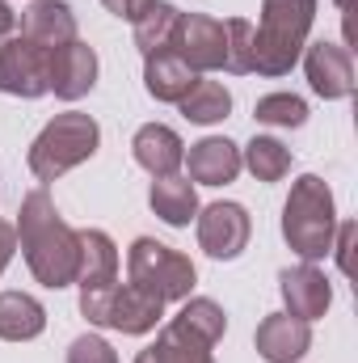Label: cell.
<instances>
[{
	"mask_svg": "<svg viewBox=\"0 0 358 363\" xmlns=\"http://www.w3.org/2000/svg\"><path fill=\"white\" fill-rule=\"evenodd\" d=\"M21 237V254L42 287H68L81 274V233H72L47 190H30L21 203V220L13 228Z\"/></svg>",
	"mask_w": 358,
	"mask_h": 363,
	"instance_id": "cell-1",
	"label": "cell"
},
{
	"mask_svg": "<svg viewBox=\"0 0 358 363\" xmlns=\"http://www.w3.org/2000/svg\"><path fill=\"white\" fill-rule=\"evenodd\" d=\"M316 0H262V26L253 30V72L287 77L308 43Z\"/></svg>",
	"mask_w": 358,
	"mask_h": 363,
	"instance_id": "cell-2",
	"label": "cell"
},
{
	"mask_svg": "<svg viewBox=\"0 0 358 363\" xmlns=\"http://www.w3.org/2000/svg\"><path fill=\"white\" fill-rule=\"evenodd\" d=\"M282 237L304 262H316L333 250V194L316 174H304L291 186L282 207Z\"/></svg>",
	"mask_w": 358,
	"mask_h": 363,
	"instance_id": "cell-3",
	"label": "cell"
},
{
	"mask_svg": "<svg viewBox=\"0 0 358 363\" xmlns=\"http://www.w3.org/2000/svg\"><path fill=\"white\" fill-rule=\"evenodd\" d=\"M97 140H101V127L93 123L89 114L81 110H68V114H55L42 135L34 140L30 148V169L38 182H55L59 174L76 169L81 161H89L97 152Z\"/></svg>",
	"mask_w": 358,
	"mask_h": 363,
	"instance_id": "cell-4",
	"label": "cell"
},
{
	"mask_svg": "<svg viewBox=\"0 0 358 363\" xmlns=\"http://www.w3.org/2000/svg\"><path fill=\"white\" fill-rule=\"evenodd\" d=\"M127 271H131L135 287H144V291H152L161 300H185L190 287H194V262L178 250L152 241V237H139L131 245Z\"/></svg>",
	"mask_w": 358,
	"mask_h": 363,
	"instance_id": "cell-5",
	"label": "cell"
},
{
	"mask_svg": "<svg viewBox=\"0 0 358 363\" xmlns=\"http://www.w3.org/2000/svg\"><path fill=\"white\" fill-rule=\"evenodd\" d=\"M81 313L93 325H101L105 300L118 283V250L101 228H85L81 233Z\"/></svg>",
	"mask_w": 358,
	"mask_h": 363,
	"instance_id": "cell-6",
	"label": "cell"
},
{
	"mask_svg": "<svg viewBox=\"0 0 358 363\" xmlns=\"http://www.w3.org/2000/svg\"><path fill=\"white\" fill-rule=\"evenodd\" d=\"M51 89V51L30 38L0 43V93L13 97H42Z\"/></svg>",
	"mask_w": 358,
	"mask_h": 363,
	"instance_id": "cell-7",
	"label": "cell"
},
{
	"mask_svg": "<svg viewBox=\"0 0 358 363\" xmlns=\"http://www.w3.org/2000/svg\"><path fill=\"white\" fill-rule=\"evenodd\" d=\"M173 51H178L194 72H215V68L228 64V30L215 17L181 13L178 34H173Z\"/></svg>",
	"mask_w": 358,
	"mask_h": 363,
	"instance_id": "cell-8",
	"label": "cell"
},
{
	"mask_svg": "<svg viewBox=\"0 0 358 363\" xmlns=\"http://www.w3.org/2000/svg\"><path fill=\"white\" fill-rule=\"evenodd\" d=\"M198 245L219 262L241 258V250L249 245V211L241 203H211L198 216Z\"/></svg>",
	"mask_w": 358,
	"mask_h": 363,
	"instance_id": "cell-9",
	"label": "cell"
},
{
	"mask_svg": "<svg viewBox=\"0 0 358 363\" xmlns=\"http://www.w3.org/2000/svg\"><path fill=\"white\" fill-rule=\"evenodd\" d=\"M161 313H165L161 296H152L135 283H122V287L114 283V291L105 300V313H101V325L122 330V334H148V330H156Z\"/></svg>",
	"mask_w": 358,
	"mask_h": 363,
	"instance_id": "cell-10",
	"label": "cell"
},
{
	"mask_svg": "<svg viewBox=\"0 0 358 363\" xmlns=\"http://www.w3.org/2000/svg\"><path fill=\"white\" fill-rule=\"evenodd\" d=\"M304 68H308V81L321 97H350L354 93V60H350V47H337V43H312L308 55H304Z\"/></svg>",
	"mask_w": 358,
	"mask_h": 363,
	"instance_id": "cell-11",
	"label": "cell"
},
{
	"mask_svg": "<svg viewBox=\"0 0 358 363\" xmlns=\"http://www.w3.org/2000/svg\"><path fill=\"white\" fill-rule=\"evenodd\" d=\"M258 351L266 363H295L308 355L312 347V325L291 317V313H270L266 321L258 325Z\"/></svg>",
	"mask_w": 358,
	"mask_h": 363,
	"instance_id": "cell-12",
	"label": "cell"
},
{
	"mask_svg": "<svg viewBox=\"0 0 358 363\" xmlns=\"http://www.w3.org/2000/svg\"><path fill=\"white\" fill-rule=\"evenodd\" d=\"M93 85H97V55H93V47L72 38V43L51 51V89H55V97L76 101Z\"/></svg>",
	"mask_w": 358,
	"mask_h": 363,
	"instance_id": "cell-13",
	"label": "cell"
},
{
	"mask_svg": "<svg viewBox=\"0 0 358 363\" xmlns=\"http://www.w3.org/2000/svg\"><path fill=\"white\" fill-rule=\"evenodd\" d=\"M131 152H135V165H144L152 178H173V174L181 169V161H185L181 135L173 131V127H165V123L139 127L135 140H131Z\"/></svg>",
	"mask_w": 358,
	"mask_h": 363,
	"instance_id": "cell-14",
	"label": "cell"
},
{
	"mask_svg": "<svg viewBox=\"0 0 358 363\" xmlns=\"http://www.w3.org/2000/svg\"><path fill=\"white\" fill-rule=\"evenodd\" d=\"M278 283H282V300H287V313L291 317H299V321L325 317V308L333 300V287H329V279L316 271L312 262H304L295 271H282Z\"/></svg>",
	"mask_w": 358,
	"mask_h": 363,
	"instance_id": "cell-15",
	"label": "cell"
},
{
	"mask_svg": "<svg viewBox=\"0 0 358 363\" xmlns=\"http://www.w3.org/2000/svg\"><path fill=\"white\" fill-rule=\"evenodd\" d=\"M21 38L55 51V47L76 38V17H72V9L64 0H34L25 9V17H21Z\"/></svg>",
	"mask_w": 358,
	"mask_h": 363,
	"instance_id": "cell-16",
	"label": "cell"
},
{
	"mask_svg": "<svg viewBox=\"0 0 358 363\" xmlns=\"http://www.w3.org/2000/svg\"><path fill=\"white\" fill-rule=\"evenodd\" d=\"M185 165H190V178L198 182V186H224V182H236L245 161H241V148L232 140L211 135V140H202V144L190 148Z\"/></svg>",
	"mask_w": 358,
	"mask_h": 363,
	"instance_id": "cell-17",
	"label": "cell"
},
{
	"mask_svg": "<svg viewBox=\"0 0 358 363\" xmlns=\"http://www.w3.org/2000/svg\"><path fill=\"white\" fill-rule=\"evenodd\" d=\"M144 60H148L144 64V85H148V93L156 101H181L190 93V85L198 81L194 68L181 60L173 47L169 51H156V55H144Z\"/></svg>",
	"mask_w": 358,
	"mask_h": 363,
	"instance_id": "cell-18",
	"label": "cell"
},
{
	"mask_svg": "<svg viewBox=\"0 0 358 363\" xmlns=\"http://www.w3.org/2000/svg\"><path fill=\"white\" fill-rule=\"evenodd\" d=\"M47 325V313L25 291H0V338L4 342H30Z\"/></svg>",
	"mask_w": 358,
	"mask_h": 363,
	"instance_id": "cell-19",
	"label": "cell"
},
{
	"mask_svg": "<svg viewBox=\"0 0 358 363\" xmlns=\"http://www.w3.org/2000/svg\"><path fill=\"white\" fill-rule=\"evenodd\" d=\"M148 203H152V211H156L165 224H173V228H185V224L194 220V211H198V194H194L190 178H178V174L152 182Z\"/></svg>",
	"mask_w": 358,
	"mask_h": 363,
	"instance_id": "cell-20",
	"label": "cell"
},
{
	"mask_svg": "<svg viewBox=\"0 0 358 363\" xmlns=\"http://www.w3.org/2000/svg\"><path fill=\"white\" fill-rule=\"evenodd\" d=\"M169 325L181 330L185 338L202 342V347H215V342L224 338V330H228V317H224V308H219L215 300H202V296H198V300H190V304L181 308Z\"/></svg>",
	"mask_w": 358,
	"mask_h": 363,
	"instance_id": "cell-21",
	"label": "cell"
},
{
	"mask_svg": "<svg viewBox=\"0 0 358 363\" xmlns=\"http://www.w3.org/2000/svg\"><path fill=\"white\" fill-rule=\"evenodd\" d=\"M178 21H181L178 9L165 4V0H156V4L135 21V47H139L144 55L169 51V47H173V34H178Z\"/></svg>",
	"mask_w": 358,
	"mask_h": 363,
	"instance_id": "cell-22",
	"label": "cell"
},
{
	"mask_svg": "<svg viewBox=\"0 0 358 363\" xmlns=\"http://www.w3.org/2000/svg\"><path fill=\"white\" fill-rule=\"evenodd\" d=\"M181 114L190 118V123H224L228 118V110H232V93L224 89L219 81H194L190 93L178 101Z\"/></svg>",
	"mask_w": 358,
	"mask_h": 363,
	"instance_id": "cell-23",
	"label": "cell"
},
{
	"mask_svg": "<svg viewBox=\"0 0 358 363\" xmlns=\"http://www.w3.org/2000/svg\"><path fill=\"white\" fill-rule=\"evenodd\" d=\"M135 363H215V359H211V347H202V342L185 338L181 330L169 325V330L156 338V347L139 351V359H135Z\"/></svg>",
	"mask_w": 358,
	"mask_h": 363,
	"instance_id": "cell-24",
	"label": "cell"
},
{
	"mask_svg": "<svg viewBox=\"0 0 358 363\" xmlns=\"http://www.w3.org/2000/svg\"><path fill=\"white\" fill-rule=\"evenodd\" d=\"M241 161L253 169V178L258 182H282L287 178V169H291V148L278 144V140H270V135H258V140L245 148Z\"/></svg>",
	"mask_w": 358,
	"mask_h": 363,
	"instance_id": "cell-25",
	"label": "cell"
},
{
	"mask_svg": "<svg viewBox=\"0 0 358 363\" xmlns=\"http://www.w3.org/2000/svg\"><path fill=\"white\" fill-rule=\"evenodd\" d=\"M253 118L266 123V127H304L308 123V106L295 93H266L253 106Z\"/></svg>",
	"mask_w": 358,
	"mask_h": 363,
	"instance_id": "cell-26",
	"label": "cell"
},
{
	"mask_svg": "<svg viewBox=\"0 0 358 363\" xmlns=\"http://www.w3.org/2000/svg\"><path fill=\"white\" fill-rule=\"evenodd\" d=\"M228 72H253V26L245 17H228Z\"/></svg>",
	"mask_w": 358,
	"mask_h": 363,
	"instance_id": "cell-27",
	"label": "cell"
},
{
	"mask_svg": "<svg viewBox=\"0 0 358 363\" xmlns=\"http://www.w3.org/2000/svg\"><path fill=\"white\" fill-rule=\"evenodd\" d=\"M68 363H118L114 347L97 334H81L72 347H68Z\"/></svg>",
	"mask_w": 358,
	"mask_h": 363,
	"instance_id": "cell-28",
	"label": "cell"
},
{
	"mask_svg": "<svg viewBox=\"0 0 358 363\" xmlns=\"http://www.w3.org/2000/svg\"><path fill=\"white\" fill-rule=\"evenodd\" d=\"M101 4H105L114 17H122V21H139V17H144L156 0H101Z\"/></svg>",
	"mask_w": 358,
	"mask_h": 363,
	"instance_id": "cell-29",
	"label": "cell"
},
{
	"mask_svg": "<svg viewBox=\"0 0 358 363\" xmlns=\"http://www.w3.org/2000/svg\"><path fill=\"white\" fill-rule=\"evenodd\" d=\"M13 250H17V233L0 220V271L8 267V258H13Z\"/></svg>",
	"mask_w": 358,
	"mask_h": 363,
	"instance_id": "cell-30",
	"label": "cell"
},
{
	"mask_svg": "<svg viewBox=\"0 0 358 363\" xmlns=\"http://www.w3.org/2000/svg\"><path fill=\"white\" fill-rule=\"evenodd\" d=\"M350 241H354V224H346V228H342V245H337V262H342V271H350V254H346V250H350Z\"/></svg>",
	"mask_w": 358,
	"mask_h": 363,
	"instance_id": "cell-31",
	"label": "cell"
},
{
	"mask_svg": "<svg viewBox=\"0 0 358 363\" xmlns=\"http://www.w3.org/2000/svg\"><path fill=\"white\" fill-rule=\"evenodd\" d=\"M13 21H17V17H13V9H8V4L0 0V43L8 38V30H13Z\"/></svg>",
	"mask_w": 358,
	"mask_h": 363,
	"instance_id": "cell-32",
	"label": "cell"
},
{
	"mask_svg": "<svg viewBox=\"0 0 358 363\" xmlns=\"http://www.w3.org/2000/svg\"><path fill=\"white\" fill-rule=\"evenodd\" d=\"M337 4H342V9H350V0H337Z\"/></svg>",
	"mask_w": 358,
	"mask_h": 363,
	"instance_id": "cell-33",
	"label": "cell"
}]
</instances>
